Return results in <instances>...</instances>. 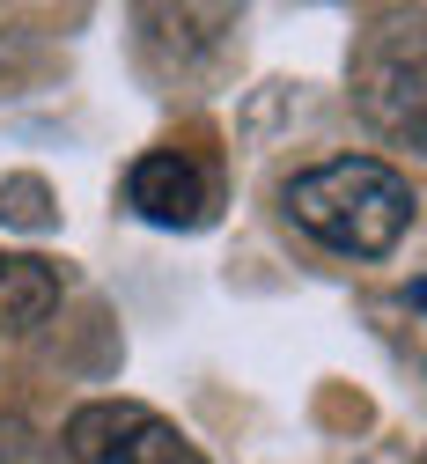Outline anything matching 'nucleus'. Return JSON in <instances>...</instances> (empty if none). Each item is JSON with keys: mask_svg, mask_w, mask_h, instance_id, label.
<instances>
[{"mask_svg": "<svg viewBox=\"0 0 427 464\" xmlns=\"http://www.w3.org/2000/svg\"><path fill=\"white\" fill-rule=\"evenodd\" d=\"M287 221L302 237H317L325 251L339 258H383L405 244L412 228V178H398L391 162L376 155H339V162H317L280 192Z\"/></svg>", "mask_w": 427, "mask_h": 464, "instance_id": "f257e3e1", "label": "nucleus"}, {"mask_svg": "<svg viewBox=\"0 0 427 464\" xmlns=\"http://www.w3.org/2000/svg\"><path fill=\"white\" fill-rule=\"evenodd\" d=\"M354 103L383 140L427 148V15H376L361 30Z\"/></svg>", "mask_w": 427, "mask_h": 464, "instance_id": "f03ea898", "label": "nucleus"}, {"mask_svg": "<svg viewBox=\"0 0 427 464\" xmlns=\"http://www.w3.org/2000/svg\"><path fill=\"white\" fill-rule=\"evenodd\" d=\"M67 457L74 464H207L199 442L162 420L155 405H133V398H96L67 420Z\"/></svg>", "mask_w": 427, "mask_h": 464, "instance_id": "7ed1b4c3", "label": "nucleus"}, {"mask_svg": "<svg viewBox=\"0 0 427 464\" xmlns=\"http://www.w3.org/2000/svg\"><path fill=\"white\" fill-rule=\"evenodd\" d=\"M126 207L155 228H199L214 214V185L185 148H155L126 169Z\"/></svg>", "mask_w": 427, "mask_h": 464, "instance_id": "20e7f679", "label": "nucleus"}, {"mask_svg": "<svg viewBox=\"0 0 427 464\" xmlns=\"http://www.w3.org/2000/svg\"><path fill=\"white\" fill-rule=\"evenodd\" d=\"M59 310V273L44 258L0 251V332H30Z\"/></svg>", "mask_w": 427, "mask_h": 464, "instance_id": "39448f33", "label": "nucleus"}]
</instances>
